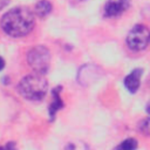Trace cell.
I'll list each match as a JSON object with an SVG mask.
<instances>
[{
  "instance_id": "cell-11",
  "label": "cell",
  "mask_w": 150,
  "mask_h": 150,
  "mask_svg": "<svg viewBox=\"0 0 150 150\" xmlns=\"http://www.w3.org/2000/svg\"><path fill=\"white\" fill-rule=\"evenodd\" d=\"M64 150H90L89 146L82 142V141H76V142H71L69 143Z\"/></svg>"
},
{
  "instance_id": "cell-16",
  "label": "cell",
  "mask_w": 150,
  "mask_h": 150,
  "mask_svg": "<svg viewBox=\"0 0 150 150\" xmlns=\"http://www.w3.org/2000/svg\"><path fill=\"white\" fill-rule=\"evenodd\" d=\"M0 150H6V149H5L4 146H0Z\"/></svg>"
},
{
  "instance_id": "cell-10",
  "label": "cell",
  "mask_w": 150,
  "mask_h": 150,
  "mask_svg": "<svg viewBox=\"0 0 150 150\" xmlns=\"http://www.w3.org/2000/svg\"><path fill=\"white\" fill-rule=\"evenodd\" d=\"M137 145L138 144H137V141L135 138H127L120 144L118 150H136Z\"/></svg>"
},
{
  "instance_id": "cell-8",
  "label": "cell",
  "mask_w": 150,
  "mask_h": 150,
  "mask_svg": "<svg viewBox=\"0 0 150 150\" xmlns=\"http://www.w3.org/2000/svg\"><path fill=\"white\" fill-rule=\"evenodd\" d=\"M61 90H62V87L61 86H57V87H55L52 90V102H50L49 108H48L50 121H53L55 118L57 111L64 107L63 100L61 98Z\"/></svg>"
},
{
  "instance_id": "cell-13",
  "label": "cell",
  "mask_w": 150,
  "mask_h": 150,
  "mask_svg": "<svg viewBox=\"0 0 150 150\" xmlns=\"http://www.w3.org/2000/svg\"><path fill=\"white\" fill-rule=\"evenodd\" d=\"M6 149H7V150H16L15 143H14V142H9V143L7 144V146H6Z\"/></svg>"
},
{
  "instance_id": "cell-9",
  "label": "cell",
  "mask_w": 150,
  "mask_h": 150,
  "mask_svg": "<svg viewBox=\"0 0 150 150\" xmlns=\"http://www.w3.org/2000/svg\"><path fill=\"white\" fill-rule=\"evenodd\" d=\"M52 11H53V5L49 0H40L35 4L33 13L38 18L42 19V18H46L47 15H49Z\"/></svg>"
},
{
  "instance_id": "cell-14",
  "label": "cell",
  "mask_w": 150,
  "mask_h": 150,
  "mask_svg": "<svg viewBox=\"0 0 150 150\" xmlns=\"http://www.w3.org/2000/svg\"><path fill=\"white\" fill-rule=\"evenodd\" d=\"M8 4H9V0H0V11L4 9Z\"/></svg>"
},
{
  "instance_id": "cell-1",
  "label": "cell",
  "mask_w": 150,
  "mask_h": 150,
  "mask_svg": "<svg viewBox=\"0 0 150 150\" xmlns=\"http://www.w3.org/2000/svg\"><path fill=\"white\" fill-rule=\"evenodd\" d=\"M35 26L34 13L25 6H16L7 11L0 19V27L5 34L12 38L28 35Z\"/></svg>"
},
{
  "instance_id": "cell-6",
  "label": "cell",
  "mask_w": 150,
  "mask_h": 150,
  "mask_svg": "<svg viewBox=\"0 0 150 150\" xmlns=\"http://www.w3.org/2000/svg\"><path fill=\"white\" fill-rule=\"evenodd\" d=\"M131 5V0H107L103 7L105 18H115L123 14Z\"/></svg>"
},
{
  "instance_id": "cell-3",
  "label": "cell",
  "mask_w": 150,
  "mask_h": 150,
  "mask_svg": "<svg viewBox=\"0 0 150 150\" xmlns=\"http://www.w3.org/2000/svg\"><path fill=\"white\" fill-rule=\"evenodd\" d=\"M50 50L43 46L38 45L32 47L27 53V62L35 74L45 75L50 66Z\"/></svg>"
},
{
  "instance_id": "cell-7",
  "label": "cell",
  "mask_w": 150,
  "mask_h": 150,
  "mask_svg": "<svg viewBox=\"0 0 150 150\" xmlns=\"http://www.w3.org/2000/svg\"><path fill=\"white\" fill-rule=\"evenodd\" d=\"M143 74V69L142 68H135L132 69L125 77H124V87L128 89V91L130 94H135L139 86H141V77Z\"/></svg>"
},
{
  "instance_id": "cell-5",
  "label": "cell",
  "mask_w": 150,
  "mask_h": 150,
  "mask_svg": "<svg viewBox=\"0 0 150 150\" xmlns=\"http://www.w3.org/2000/svg\"><path fill=\"white\" fill-rule=\"evenodd\" d=\"M102 75V70L98 66L93 63H87L80 67L77 73V81L81 86H89L95 82Z\"/></svg>"
},
{
  "instance_id": "cell-2",
  "label": "cell",
  "mask_w": 150,
  "mask_h": 150,
  "mask_svg": "<svg viewBox=\"0 0 150 150\" xmlns=\"http://www.w3.org/2000/svg\"><path fill=\"white\" fill-rule=\"evenodd\" d=\"M18 90L22 97L29 101L42 100L48 90V82L43 75L30 74L21 79L18 84Z\"/></svg>"
},
{
  "instance_id": "cell-4",
  "label": "cell",
  "mask_w": 150,
  "mask_h": 150,
  "mask_svg": "<svg viewBox=\"0 0 150 150\" xmlns=\"http://www.w3.org/2000/svg\"><path fill=\"white\" fill-rule=\"evenodd\" d=\"M150 41V32L146 25L137 23L128 33L125 42L129 49L132 52H141L146 49Z\"/></svg>"
},
{
  "instance_id": "cell-12",
  "label": "cell",
  "mask_w": 150,
  "mask_h": 150,
  "mask_svg": "<svg viewBox=\"0 0 150 150\" xmlns=\"http://www.w3.org/2000/svg\"><path fill=\"white\" fill-rule=\"evenodd\" d=\"M139 129H141V131H143L145 135L149 134V118H145V120H143V121L139 123Z\"/></svg>"
},
{
  "instance_id": "cell-15",
  "label": "cell",
  "mask_w": 150,
  "mask_h": 150,
  "mask_svg": "<svg viewBox=\"0 0 150 150\" xmlns=\"http://www.w3.org/2000/svg\"><path fill=\"white\" fill-rule=\"evenodd\" d=\"M5 66H6V62H5L4 57H2V56H0V71L5 68Z\"/></svg>"
}]
</instances>
